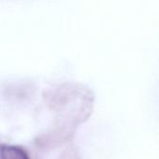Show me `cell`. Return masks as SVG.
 Here are the masks:
<instances>
[{
    "instance_id": "cell-1",
    "label": "cell",
    "mask_w": 159,
    "mask_h": 159,
    "mask_svg": "<svg viewBox=\"0 0 159 159\" xmlns=\"http://www.w3.org/2000/svg\"><path fill=\"white\" fill-rule=\"evenodd\" d=\"M0 159H30L24 149L17 145L0 144Z\"/></svg>"
}]
</instances>
